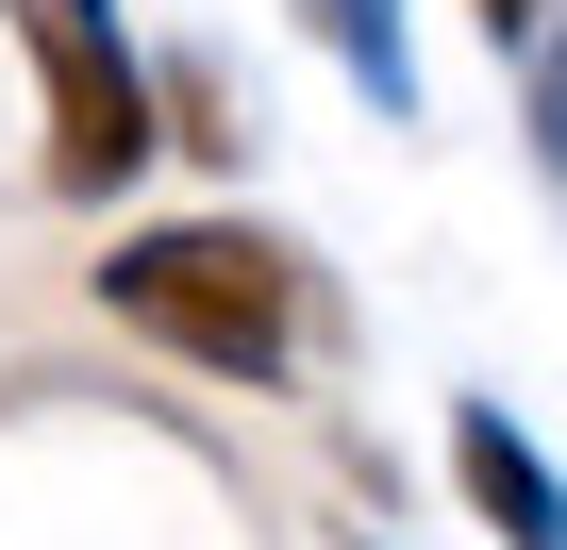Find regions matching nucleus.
Here are the masks:
<instances>
[{"instance_id":"obj_4","label":"nucleus","mask_w":567,"mask_h":550,"mask_svg":"<svg viewBox=\"0 0 567 550\" xmlns=\"http://www.w3.org/2000/svg\"><path fill=\"white\" fill-rule=\"evenodd\" d=\"M301 34H318L384 117H417V34H401V0H301Z\"/></svg>"},{"instance_id":"obj_2","label":"nucleus","mask_w":567,"mask_h":550,"mask_svg":"<svg viewBox=\"0 0 567 550\" xmlns=\"http://www.w3.org/2000/svg\"><path fill=\"white\" fill-rule=\"evenodd\" d=\"M18 34H34V68H51V184H68V200H117V184L167 151V101H151V68L117 51V0H18Z\"/></svg>"},{"instance_id":"obj_1","label":"nucleus","mask_w":567,"mask_h":550,"mask_svg":"<svg viewBox=\"0 0 567 550\" xmlns=\"http://www.w3.org/2000/svg\"><path fill=\"white\" fill-rule=\"evenodd\" d=\"M101 301L151 351H184L217 384H267L284 351H301V250L250 234V217H151V234L101 250Z\"/></svg>"},{"instance_id":"obj_3","label":"nucleus","mask_w":567,"mask_h":550,"mask_svg":"<svg viewBox=\"0 0 567 550\" xmlns=\"http://www.w3.org/2000/svg\"><path fill=\"white\" fill-rule=\"evenodd\" d=\"M451 484L484 500V533H501V550H567V467H550L501 401H467V417H451Z\"/></svg>"},{"instance_id":"obj_5","label":"nucleus","mask_w":567,"mask_h":550,"mask_svg":"<svg viewBox=\"0 0 567 550\" xmlns=\"http://www.w3.org/2000/svg\"><path fill=\"white\" fill-rule=\"evenodd\" d=\"M151 101H167V151H250V134H234V101H217V68H167Z\"/></svg>"},{"instance_id":"obj_7","label":"nucleus","mask_w":567,"mask_h":550,"mask_svg":"<svg viewBox=\"0 0 567 550\" xmlns=\"http://www.w3.org/2000/svg\"><path fill=\"white\" fill-rule=\"evenodd\" d=\"M534 18H550V0H484V34H501V51H517V34H534Z\"/></svg>"},{"instance_id":"obj_6","label":"nucleus","mask_w":567,"mask_h":550,"mask_svg":"<svg viewBox=\"0 0 567 550\" xmlns=\"http://www.w3.org/2000/svg\"><path fill=\"white\" fill-rule=\"evenodd\" d=\"M534 134H550V167H567V68H534Z\"/></svg>"}]
</instances>
